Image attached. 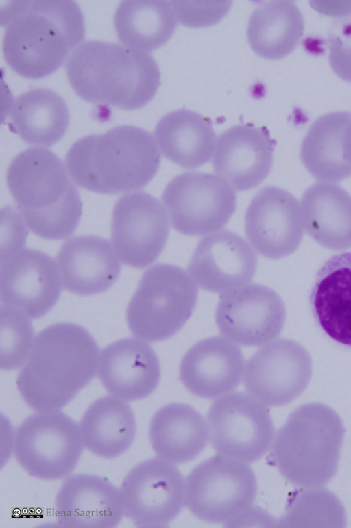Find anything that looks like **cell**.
I'll use <instances>...</instances> for the list:
<instances>
[{"label":"cell","mask_w":351,"mask_h":528,"mask_svg":"<svg viewBox=\"0 0 351 528\" xmlns=\"http://www.w3.org/2000/svg\"><path fill=\"white\" fill-rule=\"evenodd\" d=\"M4 213L5 230V238L1 239V262L21 249L28 232L26 223L17 210L6 208Z\"/></svg>","instance_id":"8d00e7d4"},{"label":"cell","mask_w":351,"mask_h":528,"mask_svg":"<svg viewBox=\"0 0 351 528\" xmlns=\"http://www.w3.org/2000/svg\"><path fill=\"white\" fill-rule=\"evenodd\" d=\"M309 301L322 330L351 347V252L329 258L318 271Z\"/></svg>","instance_id":"cb8c5ba5"},{"label":"cell","mask_w":351,"mask_h":528,"mask_svg":"<svg viewBox=\"0 0 351 528\" xmlns=\"http://www.w3.org/2000/svg\"><path fill=\"white\" fill-rule=\"evenodd\" d=\"M9 190L27 227L49 240L70 236L81 214L80 194L62 160L44 148L19 154L7 173Z\"/></svg>","instance_id":"5b68a950"},{"label":"cell","mask_w":351,"mask_h":528,"mask_svg":"<svg viewBox=\"0 0 351 528\" xmlns=\"http://www.w3.org/2000/svg\"><path fill=\"white\" fill-rule=\"evenodd\" d=\"M312 361L307 350L291 339L271 341L245 364L243 383L254 398L267 407L287 405L307 387Z\"/></svg>","instance_id":"4fadbf2b"},{"label":"cell","mask_w":351,"mask_h":528,"mask_svg":"<svg viewBox=\"0 0 351 528\" xmlns=\"http://www.w3.org/2000/svg\"><path fill=\"white\" fill-rule=\"evenodd\" d=\"M206 423L218 454L246 464L261 458L274 438L267 406L244 392L218 398L208 411Z\"/></svg>","instance_id":"8fae6325"},{"label":"cell","mask_w":351,"mask_h":528,"mask_svg":"<svg viewBox=\"0 0 351 528\" xmlns=\"http://www.w3.org/2000/svg\"><path fill=\"white\" fill-rule=\"evenodd\" d=\"M99 348L84 327L58 323L36 337L19 373L18 390L38 412L58 411L88 385L98 369Z\"/></svg>","instance_id":"7a4b0ae2"},{"label":"cell","mask_w":351,"mask_h":528,"mask_svg":"<svg viewBox=\"0 0 351 528\" xmlns=\"http://www.w3.org/2000/svg\"><path fill=\"white\" fill-rule=\"evenodd\" d=\"M55 510L62 527H114L124 513L120 490L105 477L84 473L63 482Z\"/></svg>","instance_id":"44dd1931"},{"label":"cell","mask_w":351,"mask_h":528,"mask_svg":"<svg viewBox=\"0 0 351 528\" xmlns=\"http://www.w3.org/2000/svg\"><path fill=\"white\" fill-rule=\"evenodd\" d=\"M304 229L299 202L280 188H262L246 211V236L255 250L269 259H280L293 253L302 240Z\"/></svg>","instance_id":"e0dca14e"},{"label":"cell","mask_w":351,"mask_h":528,"mask_svg":"<svg viewBox=\"0 0 351 528\" xmlns=\"http://www.w3.org/2000/svg\"><path fill=\"white\" fill-rule=\"evenodd\" d=\"M79 426L84 446L94 455L107 459L128 451L136 432L130 405L114 395H106L92 403Z\"/></svg>","instance_id":"83f0119b"},{"label":"cell","mask_w":351,"mask_h":528,"mask_svg":"<svg viewBox=\"0 0 351 528\" xmlns=\"http://www.w3.org/2000/svg\"><path fill=\"white\" fill-rule=\"evenodd\" d=\"M61 284L57 264L40 251L22 249L1 262V305L29 318H40L54 306Z\"/></svg>","instance_id":"2e32d148"},{"label":"cell","mask_w":351,"mask_h":528,"mask_svg":"<svg viewBox=\"0 0 351 528\" xmlns=\"http://www.w3.org/2000/svg\"><path fill=\"white\" fill-rule=\"evenodd\" d=\"M345 429L339 416L319 403L292 412L274 438L271 458L290 483L319 488L335 475Z\"/></svg>","instance_id":"8992f818"},{"label":"cell","mask_w":351,"mask_h":528,"mask_svg":"<svg viewBox=\"0 0 351 528\" xmlns=\"http://www.w3.org/2000/svg\"><path fill=\"white\" fill-rule=\"evenodd\" d=\"M10 126L26 143L50 147L65 134L69 112L64 100L43 88L19 96L9 111Z\"/></svg>","instance_id":"f1b7e54d"},{"label":"cell","mask_w":351,"mask_h":528,"mask_svg":"<svg viewBox=\"0 0 351 528\" xmlns=\"http://www.w3.org/2000/svg\"><path fill=\"white\" fill-rule=\"evenodd\" d=\"M125 515L139 527H166L185 504V480L171 463L160 457L140 462L121 487Z\"/></svg>","instance_id":"7c38bea8"},{"label":"cell","mask_w":351,"mask_h":528,"mask_svg":"<svg viewBox=\"0 0 351 528\" xmlns=\"http://www.w3.org/2000/svg\"><path fill=\"white\" fill-rule=\"evenodd\" d=\"M66 69L71 87L82 99L123 110L145 105L160 83L158 64L149 53L112 42L81 44Z\"/></svg>","instance_id":"3957f363"},{"label":"cell","mask_w":351,"mask_h":528,"mask_svg":"<svg viewBox=\"0 0 351 528\" xmlns=\"http://www.w3.org/2000/svg\"><path fill=\"white\" fill-rule=\"evenodd\" d=\"M98 375L106 389L126 401L142 399L156 388L160 378L158 358L141 338L119 340L104 349Z\"/></svg>","instance_id":"7402d4cb"},{"label":"cell","mask_w":351,"mask_h":528,"mask_svg":"<svg viewBox=\"0 0 351 528\" xmlns=\"http://www.w3.org/2000/svg\"><path fill=\"white\" fill-rule=\"evenodd\" d=\"M198 290L182 268L158 264L143 275L127 308L132 333L148 342L167 340L179 331L191 316Z\"/></svg>","instance_id":"52a82bcc"},{"label":"cell","mask_w":351,"mask_h":528,"mask_svg":"<svg viewBox=\"0 0 351 528\" xmlns=\"http://www.w3.org/2000/svg\"><path fill=\"white\" fill-rule=\"evenodd\" d=\"M279 523L282 527H344L346 514L334 494L313 488L293 496Z\"/></svg>","instance_id":"d6a6232c"},{"label":"cell","mask_w":351,"mask_h":528,"mask_svg":"<svg viewBox=\"0 0 351 528\" xmlns=\"http://www.w3.org/2000/svg\"><path fill=\"white\" fill-rule=\"evenodd\" d=\"M176 18L189 27H204L216 24L228 12L230 1H173L170 2Z\"/></svg>","instance_id":"e575fe53"},{"label":"cell","mask_w":351,"mask_h":528,"mask_svg":"<svg viewBox=\"0 0 351 528\" xmlns=\"http://www.w3.org/2000/svg\"><path fill=\"white\" fill-rule=\"evenodd\" d=\"M256 267V255L246 240L234 232L222 230L199 241L188 273L202 289L222 294L248 284Z\"/></svg>","instance_id":"ac0fdd59"},{"label":"cell","mask_w":351,"mask_h":528,"mask_svg":"<svg viewBox=\"0 0 351 528\" xmlns=\"http://www.w3.org/2000/svg\"><path fill=\"white\" fill-rule=\"evenodd\" d=\"M80 426L65 413L38 412L17 427L14 452L31 476L43 480L66 477L75 468L83 451Z\"/></svg>","instance_id":"9c48e42d"},{"label":"cell","mask_w":351,"mask_h":528,"mask_svg":"<svg viewBox=\"0 0 351 528\" xmlns=\"http://www.w3.org/2000/svg\"><path fill=\"white\" fill-rule=\"evenodd\" d=\"M343 149L345 159L351 165V121L348 125L344 134Z\"/></svg>","instance_id":"f35d334b"},{"label":"cell","mask_w":351,"mask_h":528,"mask_svg":"<svg viewBox=\"0 0 351 528\" xmlns=\"http://www.w3.org/2000/svg\"><path fill=\"white\" fill-rule=\"evenodd\" d=\"M257 481L247 464L221 455L196 466L185 480V504L202 520L232 523L251 508Z\"/></svg>","instance_id":"ba28073f"},{"label":"cell","mask_w":351,"mask_h":528,"mask_svg":"<svg viewBox=\"0 0 351 528\" xmlns=\"http://www.w3.org/2000/svg\"><path fill=\"white\" fill-rule=\"evenodd\" d=\"M154 136L165 158L188 169L208 162L216 144L210 119L186 109L163 116L155 128Z\"/></svg>","instance_id":"4316f807"},{"label":"cell","mask_w":351,"mask_h":528,"mask_svg":"<svg viewBox=\"0 0 351 528\" xmlns=\"http://www.w3.org/2000/svg\"><path fill=\"white\" fill-rule=\"evenodd\" d=\"M160 163L152 135L130 125L85 136L66 156L67 170L78 186L106 194L143 188L154 178Z\"/></svg>","instance_id":"277c9868"},{"label":"cell","mask_w":351,"mask_h":528,"mask_svg":"<svg viewBox=\"0 0 351 528\" xmlns=\"http://www.w3.org/2000/svg\"><path fill=\"white\" fill-rule=\"evenodd\" d=\"M304 22L295 3L274 1L251 14L247 40L252 49L267 59H280L291 53L303 35Z\"/></svg>","instance_id":"4dcf8cb0"},{"label":"cell","mask_w":351,"mask_h":528,"mask_svg":"<svg viewBox=\"0 0 351 528\" xmlns=\"http://www.w3.org/2000/svg\"><path fill=\"white\" fill-rule=\"evenodd\" d=\"M244 357L237 344L222 336L204 338L193 345L180 365V377L193 394L218 399L240 384Z\"/></svg>","instance_id":"ffe728a7"},{"label":"cell","mask_w":351,"mask_h":528,"mask_svg":"<svg viewBox=\"0 0 351 528\" xmlns=\"http://www.w3.org/2000/svg\"><path fill=\"white\" fill-rule=\"evenodd\" d=\"M150 443L158 455L171 463L182 464L196 457L209 439L206 420L193 407L169 403L152 416Z\"/></svg>","instance_id":"484cf974"},{"label":"cell","mask_w":351,"mask_h":528,"mask_svg":"<svg viewBox=\"0 0 351 528\" xmlns=\"http://www.w3.org/2000/svg\"><path fill=\"white\" fill-rule=\"evenodd\" d=\"M328 40L332 69L341 79L351 83V14L336 18Z\"/></svg>","instance_id":"d590c367"},{"label":"cell","mask_w":351,"mask_h":528,"mask_svg":"<svg viewBox=\"0 0 351 528\" xmlns=\"http://www.w3.org/2000/svg\"><path fill=\"white\" fill-rule=\"evenodd\" d=\"M304 227L319 244L331 250L351 248V196L335 183L318 182L304 193Z\"/></svg>","instance_id":"d4e9b609"},{"label":"cell","mask_w":351,"mask_h":528,"mask_svg":"<svg viewBox=\"0 0 351 528\" xmlns=\"http://www.w3.org/2000/svg\"><path fill=\"white\" fill-rule=\"evenodd\" d=\"M29 318L20 311L0 307V366L5 370L21 366L29 357L34 340Z\"/></svg>","instance_id":"836d02e7"},{"label":"cell","mask_w":351,"mask_h":528,"mask_svg":"<svg viewBox=\"0 0 351 528\" xmlns=\"http://www.w3.org/2000/svg\"><path fill=\"white\" fill-rule=\"evenodd\" d=\"M162 199L173 227L186 236L222 229L237 205L235 191L228 182L200 172L176 176L165 187Z\"/></svg>","instance_id":"30bf717a"},{"label":"cell","mask_w":351,"mask_h":528,"mask_svg":"<svg viewBox=\"0 0 351 528\" xmlns=\"http://www.w3.org/2000/svg\"><path fill=\"white\" fill-rule=\"evenodd\" d=\"M114 22L120 42L143 51L162 46L177 26L170 2L165 1H123L116 10Z\"/></svg>","instance_id":"1f68e13d"},{"label":"cell","mask_w":351,"mask_h":528,"mask_svg":"<svg viewBox=\"0 0 351 528\" xmlns=\"http://www.w3.org/2000/svg\"><path fill=\"white\" fill-rule=\"evenodd\" d=\"M351 112H332L319 117L310 127L300 147L307 171L322 182L336 183L351 176V165L343 155V142Z\"/></svg>","instance_id":"f546056e"},{"label":"cell","mask_w":351,"mask_h":528,"mask_svg":"<svg viewBox=\"0 0 351 528\" xmlns=\"http://www.w3.org/2000/svg\"><path fill=\"white\" fill-rule=\"evenodd\" d=\"M169 232L167 213L151 194L135 192L117 201L111 238L117 254L125 264L143 268L152 264L162 253Z\"/></svg>","instance_id":"5bb4252c"},{"label":"cell","mask_w":351,"mask_h":528,"mask_svg":"<svg viewBox=\"0 0 351 528\" xmlns=\"http://www.w3.org/2000/svg\"><path fill=\"white\" fill-rule=\"evenodd\" d=\"M56 262L64 288L82 296L106 291L121 271L120 258L113 246L96 236L68 240L61 247Z\"/></svg>","instance_id":"603a6c76"},{"label":"cell","mask_w":351,"mask_h":528,"mask_svg":"<svg viewBox=\"0 0 351 528\" xmlns=\"http://www.w3.org/2000/svg\"><path fill=\"white\" fill-rule=\"evenodd\" d=\"M286 318L283 301L271 288L248 284L222 294L215 320L223 337L237 344H266L281 333Z\"/></svg>","instance_id":"9a60e30c"},{"label":"cell","mask_w":351,"mask_h":528,"mask_svg":"<svg viewBox=\"0 0 351 528\" xmlns=\"http://www.w3.org/2000/svg\"><path fill=\"white\" fill-rule=\"evenodd\" d=\"M317 12L328 16L341 17L351 14V1H321L311 3Z\"/></svg>","instance_id":"74e56055"},{"label":"cell","mask_w":351,"mask_h":528,"mask_svg":"<svg viewBox=\"0 0 351 528\" xmlns=\"http://www.w3.org/2000/svg\"><path fill=\"white\" fill-rule=\"evenodd\" d=\"M1 24L7 63L33 79L58 69L85 36L84 16L73 1H12L1 8Z\"/></svg>","instance_id":"6da1fadb"},{"label":"cell","mask_w":351,"mask_h":528,"mask_svg":"<svg viewBox=\"0 0 351 528\" xmlns=\"http://www.w3.org/2000/svg\"><path fill=\"white\" fill-rule=\"evenodd\" d=\"M275 144L265 127L251 123L232 127L217 139L213 169L237 190L252 189L269 174Z\"/></svg>","instance_id":"d6986e66"}]
</instances>
